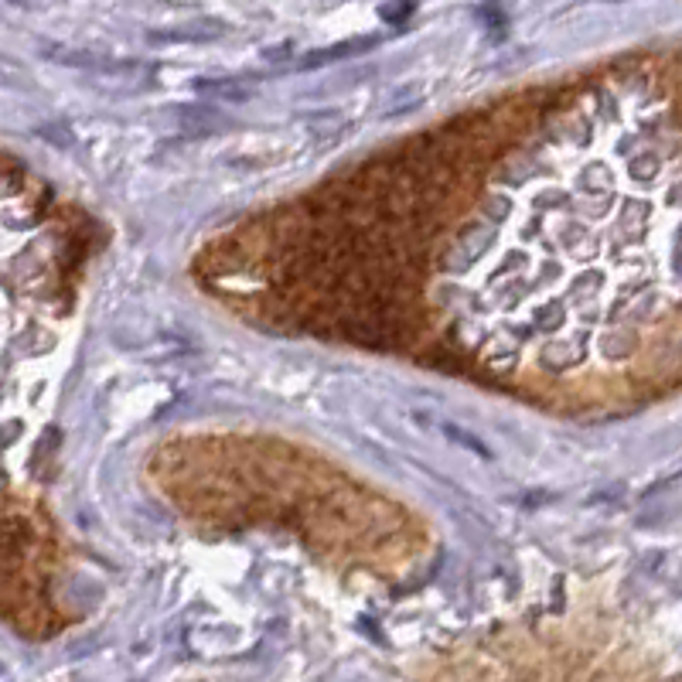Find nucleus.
<instances>
[{
  "instance_id": "f257e3e1",
  "label": "nucleus",
  "mask_w": 682,
  "mask_h": 682,
  "mask_svg": "<svg viewBox=\"0 0 682 682\" xmlns=\"http://www.w3.org/2000/svg\"><path fill=\"white\" fill-rule=\"evenodd\" d=\"M372 45H376V38H355V41H345V45H335V48H321V52L304 55L301 62H297V69H321V65H328V62H338V58L369 52Z\"/></svg>"
},
{
  "instance_id": "f03ea898",
  "label": "nucleus",
  "mask_w": 682,
  "mask_h": 682,
  "mask_svg": "<svg viewBox=\"0 0 682 682\" xmlns=\"http://www.w3.org/2000/svg\"><path fill=\"white\" fill-rule=\"evenodd\" d=\"M222 24H188L185 31H157V35H151L154 41H212L222 35Z\"/></svg>"
},
{
  "instance_id": "7ed1b4c3",
  "label": "nucleus",
  "mask_w": 682,
  "mask_h": 682,
  "mask_svg": "<svg viewBox=\"0 0 682 682\" xmlns=\"http://www.w3.org/2000/svg\"><path fill=\"white\" fill-rule=\"evenodd\" d=\"M195 89H202V93H212V96H226V99H243L249 93V89L236 86V82H215V79L195 82Z\"/></svg>"
}]
</instances>
